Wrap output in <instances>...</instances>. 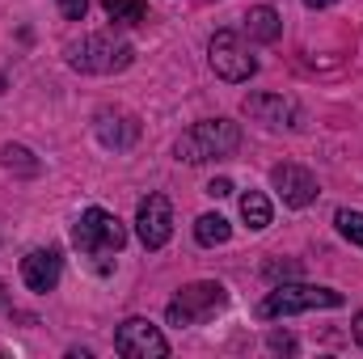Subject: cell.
I'll list each match as a JSON object with an SVG mask.
<instances>
[{
	"mask_svg": "<svg viewBox=\"0 0 363 359\" xmlns=\"http://www.w3.org/2000/svg\"><path fill=\"white\" fill-rule=\"evenodd\" d=\"M245 114L258 118V123H267V127H296V118H300V110L287 97H279V93H254V97H245Z\"/></svg>",
	"mask_w": 363,
	"mask_h": 359,
	"instance_id": "11",
	"label": "cell"
},
{
	"mask_svg": "<svg viewBox=\"0 0 363 359\" xmlns=\"http://www.w3.org/2000/svg\"><path fill=\"white\" fill-rule=\"evenodd\" d=\"M241 216H245V224L258 233V228H267L271 224V199L262 194V190H245L241 194Z\"/></svg>",
	"mask_w": 363,
	"mask_h": 359,
	"instance_id": "13",
	"label": "cell"
},
{
	"mask_svg": "<svg viewBox=\"0 0 363 359\" xmlns=\"http://www.w3.org/2000/svg\"><path fill=\"white\" fill-rule=\"evenodd\" d=\"M334 224H338V233H342L351 245H359V250H363V211H351V207H342V211L334 216Z\"/></svg>",
	"mask_w": 363,
	"mask_h": 359,
	"instance_id": "16",
	"label": "cell"
},
{
	"mask_svg": "<svg viewBox=\"0 0 363 359\" xmlns=\"http://www.w3.org/2000/svg\"><path fill=\"white\" fill-rule=\"evenodd\" d=\"M271 347L274 351H296V343H291L287 334H271Z\"/></svg>",
	"mask_w": 363,
	"mask_h": 359,
	"instance_id": "20",
	"label": "cell"
},
{
	"mask_svg": "<svg viewBox=\"0 0 363 359\" xmlns=\"http://www.w3.org/2000/svg\"><path fill=\"white\" fill-rule=\"evenodd\" d=\"M0 292H4V287H0ZM4 304H9V300H4V296H0V309H4Z\"/></svg>",
	"mask_w": 363,
	"mask_h": 359,
	"instance_id": "23",
	"label": "cell"
},
{
	"mask_svg": "<svg viewBox=\"0 0 363 359\" xmlns=\"http://www.w3.org/2000/svg\"><path fill=\"white\" fill-rule=\"evenodd\" d=\"M224 300H228L224 283H186L178 296L169 300L165 317H169V326H199L216 309H224Z\"/></svg>",
	"mask_w": 363,
	"mask_h": 359,
	"instance_id": "5",
	"label": "cell"
},
{
	"mask_svg": "<svg viewBox=\"0 0 363 359\" xmlns=\"http://www.w3.org/2000/svg\"><path fill=\"white\" fill-rule=\"evenodd\" d=\"M355 343H359V347H363V313H359V317H355Z\"/></svg>",
	"mask_w": 363,
	"mask_h": 359,
	"instance_id": "22",
	"label": "cell"
},
{
	"mask_svg": "<svg viewBox=\"0 0 363 359\" xmlns=\"http://www.w3.org/2000/svg\"><path fill=\"white\" fill-rule=\"evenodd\" d=\"M207 194H211V199H224V194H233V182H228V178H216L211 186H207Z\"/></svg>",
	"mask_w": 363,
	"mask_h": 359,
	"instance_id": "19",
	"label": "cell"
},
{
	"mask_svg": "<svg viewBox=\"0 0 363 359\" xmlns=\"http://www.w3.org/2000/svg\"><path fill=\"white\" fill-rule=\"evenodd\" d=\"M237 144H241L237 123H228V118H207V123H194V127L178 140V161L203 165V161H211V157H233Z\"/></svg>",
	"mask_w": 363,
	"mask_h": 359,
	"instance_id": "1",
	"label": "cell"
},
{
	"mask_svg": "<svg viewBox=\"0 0 363 359\" xmlns=\"http://www.w3.org/2000/svg\"><path fill=\"white\" fill-rule=\"evenodd\" d=\"M194 237H199V245H224L233 237V228H228L224 216H199L194 220Z\"/></svg>",
	"mask_w": 363,
	"mask_h": 359,
	"instance_id": "14",
	"label": "cell"
},
{
	"mask_svg": "<svg viewBox=\"0 0 363 359\" xmlns=\"http://www.w3.org/2000/svg\"><path fill=\"white\" fill-rule=\"evenodd\" d=\"M55 4H60V13H64L68 21H81L85 9H89V0H55Z\"/></svg>",
	"mask_w": 363,
	"mask_h": 359,
	"instance_id": "17",
	"label": "cell"
},
{
	"mask_svg": "<svg viewBox=\"0 0 363 359\" xmlns=\"http://www.w3.org/2000/svg\"><path fill=\"white\" fill-rule=\"evenodd\" d=\"M60 275H64L60 250H34V254L21 258V279H26L30 292H51L60 283Z\"/></svg>",
	"mask_w": 363,
	"mask_h": 359,
	"instance_id": "10",
	"label": "cell"
},
{
	"mask_svg": "<svg viewBox=\"0 0 363 359\" xmlns=\"http://www.w3.org/2000/svg\"><path fill=\"white\" fill-rule=\"evenodd\" d=\"M135 60L131 43H118L110 34H89L72 47V68L93 72V77H110V72H123L127 64Z\"/></svg>",
	"mask_w": 363,
	"mask_h": 359,
	"instance_id": "4",
	"label": "cell"
},
{
	"mask_svg": "<svg viewBox=\"0 0 363 359\" xmlns=\"http://www.w3.org/2000/svg\"><path fill=\"white\" fill-rule=\"evenodd\" d=\"M135 233L144 241V250H161L174 237V207L165 194H148L135 211Z\"/></svg>",
	"mask_w": 363,
	"mask_h": 359,
	"instance_id": "8",
	"label": "cell"
},
{
	"mask_svg": "<svg viewBox=\"0 0 363 359\" xmlns=\"http://www.w3.org/2000/svg\"><path fill=\"white\" fill-rule=\"evenodd\" d=\"M245 30H250V38H258V43H274V38H279V30H283V21H279V13H274V9L258 4V9H250Z\"/></svg>",
	"mask_w": 363,
	"mask_h": 359,
	"instance_id": "12",
	"label": "cell"
},
{
	"mask_svg": "<svg viewBox=\"0 0 363 359\" xmlns=\"http://www.w3.org/2000/svg\"><path fill=\"white\" fill-rule=\"evenodd\" d=\"M274 190H279V199L287 203V207H308L313 199H317V178L304 170V165H274Z\"/></svg>",
	"mask_w": 363,
	"mask_h": 359,
	"instance_id": "9",
	"label": "cell"
},
{
	"mask_svg": "<svg viewBox=\"0 0 363 359\" xmlns=\"http://www.w3.org/2000/svg\"><path fill=\"white\" fill-rule=\"evenodd\" d=\"M308 9H330V4H338V0H304Z\"/></svg>",
	"mask_w": 363,
	"mask_h": 359,
	"instance_id": "21",
	"label": "cell"
},
{
	"mask_svg": "<svg viewBox=\"0 0 363 359\" xmlns=\"http://www.w3.org/2000/svg\"><path fill=\"white\" fill-rule=\"evenodd\" d=\"M207 51H211L216 77H224V81H233V85H241V81H250V77L258 72V60L250 55V47H245V38H241L237 30H216Z\"/></svg>",
	"mask_w": 363,
	"mask_h": 359,
	"instance_id": "6",
	"label": "cell"
},
{
	"mask_svg": "<svg viewBox=\"0 0 363 359\" xmlns=\"http://www.w3.org/2000/svg\"><path fill=\"white\" fill-rule=\"evenodd\" d=\"M342 304V292L334 287H313V283H283L267 292V300L258 304V317L271 321V317H291V313H308V309H338Z\"/></svg>",
	"mask_w": 363,
	"mask_h": 359,
	"instance_id": "2",
	"label": "cell"
},
{
	"mask_svg": "<svg viewBox=\"0 0 363 359\" xmlns=\"http://www.w3.org/2000/svg\"><path fill=\"white\" fill-rule=\"evenodd\" d=\"M114 351L127 359H165L169 355V343L157 326H148L144 317H131L114 330Z\"/></svg>",
	"mask_w": 363,
	"mask_h": 359,
	"instance_id": "7",
	"label": "cell"
},
{
	"mask_svg": "<svg viewBox=\"0 0 363 359\" xmlns=\"http://www.w3.org/2000/svg\"><path fill=\"white\" fill-rule=\"evenodd\" d=\"M72 241L93 258H106V254H118L127 245V228H123L118 216H110L101 207H89V211H81V220L72 228Z\"/></svg>",
	"mask_w": 363,
	"mask_h": 359,
	"instance_id": "3",
	"label": "cell"
},
{
	"mask_svg": "<svg viewBox=\"0 0 363 359\" xmlns=\"http://www.w3.org/2000/svg\"><path fill=\"white\" fill-rule=\"evenodd\" d=\"M106 13H110V21H118V26H135V21H144L148 4H144V0H106Z\"/></svg>",
	"mask_w": 363,
	"mask_h": 359,
	"instance_id": "15",
	"label": "cell"
},
{
	"mask_svg": "<svg viewBox=\"0 0 363 359\" xmlns=\"http://www.w3.org/2000/svg\"><path fill=\"white\" fill-rule=\"evenodd\" d=\"M26 157H30L26 148H4V165H9V170H13V165H26V170H34V161H26Z\"/></svg>",
	"mask_w": 363,
	"mask_h": 359,
	"instance_id": "18",
	"label": "cell"
}]
</instances>
